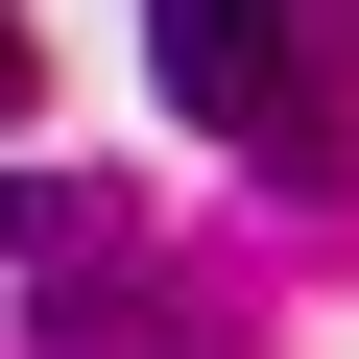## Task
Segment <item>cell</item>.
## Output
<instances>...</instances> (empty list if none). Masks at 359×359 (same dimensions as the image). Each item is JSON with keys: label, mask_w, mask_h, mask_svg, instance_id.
I'll return each instance as SVG.
<instances>
[{"label": "cell", "mask_w": 359, "mask_h": 359, "mask_svg": "<svg viewBox=\"0 0 359 359\" xmlns=\"http://www.w3.org/2000/svg\"><path fill=\"white\" fill-rule=\"evenodd\" d=\"M25 96H48V48H25V0H0V120H25Z\"/></svg>", "instance_id": "2"}, {"label": "cell", "mask_w": 359, "mask_h": 359, "mask_svg": "<svg viewBox=\"0 0 359 359\" xmlns=\"http://www.w3.org/2000/svg\"><path fill=\"white\" fill-rule=\"evenodd\" d=\"M144 48H168V96H192L216 144H264V120H287V48H264V0H144Z\"/></svg>", "instance_id": "1"}]
</instances>
